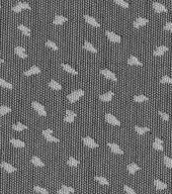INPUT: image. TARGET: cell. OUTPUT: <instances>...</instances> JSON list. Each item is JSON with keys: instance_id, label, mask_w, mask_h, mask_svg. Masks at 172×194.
<instances>
[{"instance_id": "19", "label": "cell", "mask_w": 172, "mask_h": 194, "mask_svg": "<svg viewBox=\"0 0 172 194\" xmlns=\"http://www.w3.org/2000/svg\"><path fill=\"white\" fill-rule=\"evenodd\" d=\"M67 21V17H65V16L63 15H56L54 18V21H53V23L56 25H60V24H63L64 22Z\"/></svg>"}, {"instance_id": "44", "label": "cell", "mask_w": 172, "mask_h": 194, "mask_svg": "<svg viewBox=\"0 0 172 194\" xmlns=\"http://www.w3.org/2000/svg\"><path fill=\"white\" fill-rule=\"evenodd\" d=\"M124 190L126 191L127 193H130V194H135V193H136V191L134 190V189H132L130 186H128V185H125Z\"/></svg>"}, {"instance_id": "20", "label": "cell", "mask_w": 172, "mask_h": 194, "mask_svg": "<svg viewBox=\"0 0 172 194\" xmlns=\"http://www.w3.org/2000/svg\"><path fill=\"white\" fill-rule=\"evenodd\" d=\"M74 188H72V187H69V186H66V185H62V188L60 189V190H58L57 192L59 194H68V193H72L74 192Z\"/></svg>"}, {"instance_id": "10", "label": "cell", "mask_w": 172, "mask_h": 194, "mask_svg": "<svg viewBox=\"0 0 172 194\" xmlns=\"http://www.w3.org/2000/svg\"><path fill=\"white\" fill-rule=\"evenodd\" d=\"M168 50H169L168 47H166V46H160V47H158V48H157L156 50L154 51L153 55H154L155 57H160V56H162L163 54H165V53H166Z\"/></svg>"}, {"instance_id": "17", "label": "cell", "mask_w": 172, "mask_h": 194, "mask_svg": "<svg viewBox=\"0 0 172 194\" xmlns=\"http://www.w3.org/2000/svg\"><path fill=\"white\" fill-rule=\"evenodd\" d=\"M154 185L155 187H156L157 190H163V189H166L167 187V184L164 182H162L161 180H159V179H155L154 180Z\"/></svg>"}, {"instance_id": "32", "label": "cell", "mask_w": 172, "mask_h": 194, "mask_svg": "<svg viewBox=\"0 0 172 194\" xmlns=\"http://www.w3.org/2000/svg\"><path fill=\"white\" fill-rule=\"evenodd\" d=\"M67 164L69 166H71V167H77V166L79 165V161L76 160V159H74L73 157H70L69 159H68Z\"/></svg>"}, {"instance_id": "31", "label": "cell", "mask_w": 172, "mask_h": 194, "mask_svg": "<svg viewBox=\"0 0 172 194\" xmlns=\"http://www.w3.org/2000/svg\"><path fill=\"white\" fill-rule=\"evenodd\" d=\"M11 111V108L8 107L6 105H1L0 106V115H5V114L9 113Z\"/></svg>"}, {"instance_id": "24", "label": "cell", "mask_w": 172, "mask_h": 194, "mask_svg": "<svg viewBox=\"0 0 172 194\" xmlns=\"http://www.w3.org/2000/svg\"><path fill=\"white\" fill-rule=\"evenodd\" d=\"M62 68L65 70L66 72H68V73L70 74H73V75H77V71H76L74 68H72L70 65H67V64H62Z\"/></svg>"}, {"instance_id": "35", "label": "cell", "mask_w": 172, "mask_h": 194, "mask_svg": "<svg viewBox=\"0 0 172 194\" xmlns=\"http://www.w3.org/2000/svg\"><path fill=\"white\" fill-rule=\"evenodd\" d=\"M134 100H135L136 102H145L148 100V97L145 96V95H137V96L134 97Z\"/></svg>"}, {"instance_id": "38", "label": "cell", "mask_w": 172, "mask_h": 194, "mask_svg": "<svg viewBox=\"0 0 172 194\" xmlns=\"http://www.w3.org/2000/svg\"><path fill=\"white\" fill-rule=\"evenodd\" d=\"M114 3H116L118 5H120V6H122V7L129 8V3L125 1V0H114Z\"/></svg>"}, {"instance_id": "46", "label": "cell", "mask_w": 172, "mask_h": 194, "mask_svg": "<svg viewBox=\"0 0 172 194\" xmlns=\"http://www.w3.org/2000/svg\"><path fill=\"white\" fill-rule=\"evenodd\" d=\"M164 31H171L172 33V22H167L166 24L164 25Z\"/></svg>"}, {"instance_id": "14", "label": "cell", "mask_w": 172, "mask_h": 194, "mask_svg": "<svg viewBox=\"0 0 172 194\" xmlns=\"http://www.w3.org/2000/svg\"><path fill=\"white\" fill-rule=\"evenodd\" d=\"M14 53L22 59H25L27 57L26 53H25V49L22 48V47H15V49H14Z\"/></svg>"}, {"instance_id": "9", "label": "cell", "mask_w": 172, "mask_h": 194, "mask_svg": "<svg viewBox=\"0 0 172 194\" xmlns=\"http://www.w3.org/2000/svg\"><path fill=\"white\" fill-rule=\"evenodd\" d=\"M148 22H149V21H148L147 18H144V17H138L137 19L134 21L133 24H134V26H135L136 29H139V27H141V26H144V25H146Z\"/></svg>"}, {"instance_id": "48", "label": "cell", "mask_w": 172, "mask_h": 194, "mask_svg": "<svg viewBox=\"0 0 172 194\" xmlns=\"http://www.w3.org/2000/svg\"><path fill=\"white\" fill-rule=\"evenodd\" d=\"M154 142H156V143H159V144H163V140H160L159 138H155V140Z\"/></svg>"}, {"instance_id": "33", "label": "cell", "mask_w": 172, "mask_h": 194, "mask_svg": "<svg viewBox=\"0 0 172 194\" xmlns=\"http://www.w3.org/2000/svg\"><path fill=\"white\" fill-rule=\"evenodd\" d=\"M163 162H164V165L166 166L167 168L172 169V159L171 158L167 157V156H164V157H163Z\"/></svg>"}, {"instance_id": "7", "label": "cell", "mask_w": 172, "mask_h": 194, "mask_svg": "<svg viewBox=\"0 0 172 194\" xmlns=\"http://www.w3.org/2000/svg\"><path fill=\"white\" fill-rule=\"evenodd\" d=\"M153 9L155 10V12L157 13H161V12H167V8L163 5L162 3H159V2H154L152 4Z\"/></svg>"}, {"instance_id": "12", "label": "cell", "mask_w": 172, "mask_h": 194, "mask_svg": "<svg viewBox=\"0 0 172 194\" xmlns=\"http://www.w3.org/2000/svg\"><path fill=\"white\" fill-rule=\"evenodd\" d=\"M114 95V93L112 92V91H108V92L104 93V94H101L100 96H99V99L103 102H109V101H111Z\"/></svg>"}, {"instance_id": "41", "label": "cell", "mask_w": 172, "mask_h": 194, "mask_svg": "<svg viewBox=\"0 0 172 194\" xmlns=\"http://www.w3.org/2000/svg\"><path fill=\"white\" fill-rule=\"evenodd\" d=\"M74 118H75V116L70 115V114H66V116L64 117V121L71 123V122H73V121H74Z\"/></svg>"}, {"instance_id": "30", "label": "cell", "mask_w": 172, "mask_h": 194, "mask_svg": "<svg viewBox=\"0 0 172 194\" xmlns=\"http://www.w3.org/2000/svg\"><path fill=\"white\" fill-rule=\"evenodd\" d=\"M94 179L99 183V184H101V185H107H107H109V182H108V181L107 180V178H104V177L95 176Z\"/></svg>"}, {"instance_id": "21", "label": "cell", "mask_w": 172, "mask_h": 194, "mask_svg": "<svg viewBox=\"0 0 172 194\" xmlns=\"http://www.w3.org/2000/svg\"><path fill=\"white\" fill-rule=\"evenodd\" d=\"M31 163L35 166H37V167H44L45 166L44 162H42V160L40 159L38 156H33V157L31 158Z\"/></svg>"}, {"instance_id": "5", "label": "cell", "mask_w": 172, "mask_h": 194, "mask_svg": "<svg viewBox=\"0 0 172 194\" xmlns=\"http://www.w3.org/2000/svg\"><path fill=\"white\" fill-rule=\"evenodd\" d=\"M83 144L90 149H95L98 147V145H97L96 143L94 142V140H93L92 138H90V136H85V138H83Z\"/></svg>"}, {"instance_id": "8", "label": "cell", "mask_w": 172, "mask_h": 194, "mask_svg": "<svg viewBox=\"0 0 172 194\" xmlns=\"http://www.w3.org/2000/svg\"><path fill=\"white\" fill-rule=\"evenodd\" d=\"M105 33H107V39L110 40V42H120V37L118 35H116L114 33H112V31H105Z\"/></svg>"}, {"instance_id": "13", "label": "cell", "mask_w": 172, "mask_h": 194, "mask_svg": "<svg viewBox=\"0 0 172 194\" xmlns=\"http://www.w3.org/2000/svg\"><path fill=\"white\" fill-rule=\"evenodd\" d=\"M84 18H85V21L88 24H90V25H92V26H94V27H99L100 26V24H99L98 22H97V20L95 19L94 17H92V16H90V15H84Z\"/></svg>"}, {"instance_id": "4", "label": "cell", "mask_w": 172, "mask_h": 194, "mask_svg": "<svg viewBox=\"0 0 172 194\" xmlns=\"http://www.w3.org/2000/svg\"><path fill=\"white\" fill-rule=\"evenodd\" d=\"M100 74L104 76L107 79H109V80H111V81H114V82L118 81V78H116V76L114 75V73H112L111 71H109V70H107V69L100 70Z\"/></svg>"}, {"instance_id": "11", "label": "cell", "mask_w": 172, "mask_h": 194, "mask_svg": "<svg viewBox=\"0 0 172 194\" xmlns=\"http://www.w3.org/2000/svg\"><path fill=\"white\" fill-rule=\"evenodd\" d=\"M107 146L109 147L110 151H111L112 153H114V154H118V155L124 154L123 150L120 148V146H118V145H116V144H112V143H108Z\"/></svg>"}, {"instance_id": "42", "label": "cell", "mask_w": 172, "mask_h": 194, "mask_svg": "<svg viewBox=\"0 0 172 194\" xmlns=\"http://www.w3.org/2000/svg\"><path fill=\"white\" fill-rule=\"evenodd\" d=\"M158 113H159V115L161 116V118H162L164 121H168L169 120V115L167 113H165V112H163V111H159Z\"/></svg>"}, {"instance_id": "34", "label": "cell", "mask_w": 172, "mask_h": 194, "mask_svg": "<svg viewBox=\"0 0 172 194\" xmlns=\"http://www.w3.org/2000/svg\"><path fill=\"white\" fill-rule=\"evenodd\" d=\"M0 86L4 87V88H6V89H12V87H13L11 83L7 82V81L3 80V79H1V78H0Z\"/></svg>"}, {"instance_id": "25", "label": "cell", "mask_w": 172, "mask_h": 194, "mask_svg": "<svg viewBox=\"0 0 172 194\" xmlns=\"http://www.w3.org/2000/svg\"><path fill=\"white\" fill-rule=\"evenodd\" d=\"M17 27H18V29L22 33V35H26V37H29V35H31V29H29L27 26H25V25H23V24H19Z\"/></svg>"}, {"instance_id": "22", "label": "cell", "mask_w": 172, "mask_h": 194, "mask_svg": "<svg viewBox=\"0 0 172 194\" xmlns=\"http://www.w3.org/2000/svg\"><path fill=\"white\" fill-rule=\"evenodd\" d=\"M84 49L85 50H87V51H89V52H91V53H97V50L95 49V47L93 46L91 42H89L88 40H85V42H84Z\"/></svg>"}, {"instance_id": "18", "label": "cell", "mask_w": 172, "mask_h": 194, "mask_svg": "<svg viewBox=\"0 0 172 194\" xmlns=\"http://www.w3.org/2000/svg\"><path fill=\"white\" fill-rule=\"evenodd\" d=\"M127 169H128V172H129L130 174L133 175V174H135L137 171H139L140 167H139V166H138L136 163H131V164H129V165H128Z\"/></svg>"}, {"instance_id": "37", "label": "cell", "mask_w": 172, "mask_h": 194, "mask_svg": "<svg viewBox=\"0 0 172 194\" xmlns=\"http://www.w3.org/2000/svg\"><path fill=\"white\" fill-rule=\"evenodd\" d=\"M46 46H47V47H49V48H51V49H53V50H54V51H58V50H59V49H58V46H57V45L55 44L54 42H52V40H47Z\"/></svg>"}, {"instance_id": "39", "label": "cell", "mask_w": 172, "mask_h": 194, "mask_svg": "<svg viewBox=\"0 0 172 194\" xmlns=\"http://www.w3.org/2000/svg\"><path fill=\"white\" fill-rule=\"evenodd\" d=\"M33 190H35L36 192L43 193V194H48L49 193V191L47 190V189L42 188V187H40V186H35V187H33Z\"/></svg>"}, {"instance_id": "23", "label": "cell", "mask_w": 172, "mask_h": 194, "mask_svg": "<svg viewBox=\"0 0 172 194\" xmlns=\"http://www.w3.org/2000/svg\"><path fill=\"white\" fill-rule=\"evenodd\" d=\"M10 143H11V144L13 145V147H15V148H24L25 147V144L22 140H16V138H11Z\"/></svg>"}, {"instance_id": "49", "label": "cell", "mask_w": 172, "mask_h": 194, "mask_svg": "<svg viewBox=\"0 0 172 194\" xmlns=\"http://www.w3.org/2000/svg\"><path fill=\"white\" fill-rule=\"evenodd\" d=\"M3 62H4L3 60H2V59H0V64H2V63H3Z\"/></svg>"}, {"instance_id": "26", "label": "cell", "mask_w": 172, "mask_h": 194, "mask_svg": "<svg viewBox=\"0 0 172 194\" xmlns=\"http://www.w3.org/2000/svg\"><path fill=\"white\" fill-rule=\"evenodd\" d=\"M128 64H129V65H137V66H142V65H143V64H142V62H140L139 60L137 59V57H134V56L130 57V59L128 60Z\"/></svg>"}, {"instance_id": "15", "label": "cell", "mask_w": 172, "mask_h": 194, "mask_svg": "<svg viewBox=\"0 0 172 194\" xmlns=\"http://www.w3.org/2000/svg\"><path fill=\"white\" fill-rule=\"evenodd\" d=\"M40 73H41V69H40L39 67H37V66H33L31 69L25 71L23 74H24L25 76H31V75H35V74H40Z\"/></svg>"}, {"instance_id": "16", "label": "cell", "mask_w": 172, "mask_h": 194, "mask_svg": "<svg viewBox=\"0 0 172 194\" xmlns=\"http://www.w3.org/2000/svg\"><path fill=\"white\" fill-rule=\"evenodd\" d=\"M1 167L5 170L7 173H13V172L16 171V168H14L12 165H10L9 163H6V162H2L1 163Z\"/></svg>"}, {"instance_id": "28", "label": "cell", "mask_w": 172, "mask_h": 194, "mask_svg": "<svg viewBox=\"0 0 172 194\" xmlns=\"http://www.w3.org/2000/svg\"><path fill=\"white\" fill-rule=\"evenodd\" d=\"M135 131H136V133H137L139 136H143V135H145L147 131H149V129H148V127H138V125H136V127H135Z\"/></svg>"}, {"instance_id": "3", "label": "cell", "mask_w": 172, "mask_h": 194, "mask_svg": "<svg viewBox=\"0 0 172 194\" xmlns=\"http://www.w3.org/2000/svg\"><path fill=\"white\" fill-rule=\"evenodd\" d=\"M31 105H33V109H35L36 111H37L38 113L40 114V115H42V116H46L47 115L46 109H45L44 105H42L41 103H39V102H37V101H33V103H31Z\"/></svg>"}, {"instance_id": "1", "label": "cell", "mask_w": 172, "mask_h": 194, "mask_svg": "<svg viewBox=\"0 0 172 194\" xmlns=\"http://www.w3.org/2000/svg\"><path fill=\"white\" fill-rule=\"evenodd\" d=\"M84 95V91L82 90V89H78V90H75L73 91V92H71L69 95L67 96L68 100H69V102H71V103H74V102L78 101V100L80 99V97H82Z\"/></svg>"}, {"instance_id": "27", "label": "cell", "mask_w": 172, "mask_h": 194, "mask_svg": "<svg viewBox=\"0 0 172 194\" xmlns=\"http://www.w3.org/2000/svg\"><path fill=\"white\" fill-rule=\"evenodd\" d=\"M12 129H14V131H24V129H27V127L20 122H17L12 125Z\"/></svg>"}, {"instance_id": "43", "label": "cell", "mask_w": 172, "mask_h": 194, "mask_svg": "<svg viewBox=\"0 0 172 194\" xmlns=\"http://www.w3.org/2000/svg\"><path fill=\"white\" fill-rule=\"evenodd\" d=\"M43 136H45V138H47V136H52L53 135V129H44L43 131Z\"/></svg>"}, {"instance_id": "6", "label": "cell", "mask_w": 172, "mask_h": 194, "mask_svg": "<svg viewBox=\"0 0 172 194\" xmlns=\"http://www.w3.org/2000/svg\"><path fill=\"white\" fill-rule=\"evenodd\" d=\"M105 120H107L108 123L112 124V125H120V121L118 120L116 117H114L112 114H110V113L105 114Z\"/></svg>"}, {"instance_id": "50", "label": "cell", "mask_w": 172, "mask_h": 194, "mask_svg": "<svg viewBox=\"0 0 172 194\" xmlns=\"http://www.w3.org/2000/svg\"><path fill=\"white\" fill-rule=\"evenodd\" d=\"M0 7H1V6H0Z\"/></svg>"}, {"instance_id": "47", "label": "cell", "mask_w": 172, "mask_h": 194, "mask_svg": "<svg viewBox=\"0 0 172 194\" xmlns=\"http://www.w3.org/2000/svg\"><path fill=\"white\" fill-rule=\"evenodd\" d=\"M66 114H70V115H73V116H75V117H76V115H77V114H76L75 112L72 111V110H69V109L66 110Z\"/></svg>"}, {"instance_id": "36", "label": "cell", "mask_w": 172, "mask_h": 194, "mask_svg": "<svg viewBox=\"0 0 172 194\" xmlns=\"http://www.w3.org/2000/svg\"><path fill=\"white\" fill-rule=\"evenodd\" d=\"M160 83H162V84H171V83H172V79L169 77V76L165 75V76H163V77L161 78Z\"/></svg>"}, {"instance_id": "40", "label": "cell", "mask_w": 172, "mask_h": 194, "mask_svg": "<svg viewBox=\"0 0 172 194\" xmlns=\"http://www.w3.org/2000/svg\"><path fill=\"white\" fill-rule=\"evenodd\" d=\"M153 148H154L155 150H157V151H163L164 147H163V144H159V143L154 142V143H153Z\"/></svg>"}, {"instance_id": "45", "label": "cell", "mask_w": 172, "mask_h": 194, "mask_svg": "<svg viewBox=\"0 0 172 194\" xmlns=\"http://www.w3.org/2000/svg\"><path fill=\"white\" fill-rule=\"evenodd\" d=\"M46 140H48V142H52V143H59V138H54L53 136H49L46 138Z\"/></svg>"}, {"instance_id": "29", "label": "cell", "mask_w": 172, "mask_h": 194, "mask_svg": "<svg viewBox=\"0 0 172 194\" xmlns=\"http://www.w3.org/2000/svg\"><path fill=\"white\" fill-rule=\"evenodd\" d=\"M49 86H50V88L54 89V90H61L62 89V86H61V84H59L57 81L55 80H52L50 81V83H49Z\"/></svg>"}, {"instance_id": "2", "label": "cell", "mask_w": 172, "mask_h": 194, "mask_svg": "<svg viewBox=\"0 0 172 194\" xmlns=\"http://www.w3.org/2000/svg\"><path fill=\"white\" fill-rule=\"evenodd\" d=\"M23 9H31L29 4L26 3V2H18L15 6L12 7V11L15 12V13H18V12H20Z\"/></svg>"}]
</instances>
